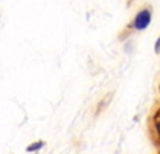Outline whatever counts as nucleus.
Here are the masks:
<instances>
[{
  "mask_svg": "<svg viewBox=\"0 0 160 154\" xmlns=\"http://www.w3.org/2000/svg\"><path fill=\"white\" fill-rule=\"evenodd\" d=\"M151 19H152V10L151 8H142L136 13L135 19L131 23V28L135 31H144L151 24Z\"/></svg>",
  "mask_w": 160,
  "mask_h": 154,
  "instance_id": "obj_1",
  "label": "nucleus"
},
{
  "mask_svg": "<svg viewBox=\"0 0 160 154\" xmlns=\"http://www.w3.org/2000/svg\"><path fill=\"white\" fill-rule=\"evenodd\" d=\"M43 148V141H37V143H32V145H29L28 146V152H32V151H38V149H42Z\"/></svg>",
  "mask_w": 160,
  "mask_h": 154,
  "instance_id": "obj_2",
  "label": "nucleus"
},
{
  "mask_svg": "<svg viewBox=\"0 0 160 154\" xmlns=\"http://www.w3.org/2000/svg\"><path fill=\"white\" fill-rule=\"evenodd\" d=\"M154 132H155V138L158 140V148H160V121H154Z\"/></svg>",
  "mask_w": 160,
  "mask_h": 154,
  "instance_id": "obj_3",
  "label": "nucleus"
},
{
  "mask_svg": "<svg viewBox=\"0 0 160 154\" xmlns=\"http://www.w3.org/2000/svg\"><path fill=\"white\" fill-rule=\"evenodd\" d=\"M155 51H157V53L160 51V37L157 38V42H155Z\"/></svg>",
  "mask_w": 160,
  "mask_h": 154,
  "instance_id": "obj_4",
  "label": "nucleus"
},
{
  "mask_svg": "<svg viewBox=\"0 0 160 154\" xmlns=\"http://www.w3.org/2000/svg\"><path fill=\"white\" fill-rule=\"evenodd\" d=\"M154 121H160V109L154 114Z\"/></svg>",
  "mask_w": 160,
  "mask_h": 154,
  "instance_id": "obj_5",
  "label": "nucleus"
}]
</instances>
